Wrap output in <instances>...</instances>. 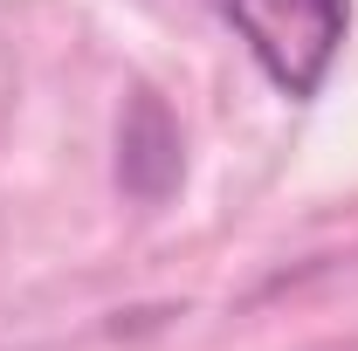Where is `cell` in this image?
Instances as JSON below:
<instances>
[{
  "instance_id": "6da1fadb",
  "label": "cell",
  "mask_w": 358,
  "mask_h": 351,
  "mask_svg": "<svg viewBox=\"0 0 358 351\" xmlns=\"http://www.w3.org/2000/svg\"><path fill=\"white\" fill-rule=\"evenodd\" d=\"M221 7L248 55L262 62V76L296 103L324 89L352 28V0H221Z\"/></svg>"
},
{
  "instance_id": "7a4b0ae2",
  "label": "cell",
  "mask_w": 358,
  "mask_h": 351,
  "mask_svg": "<svg viewBox=\"0 0 358 351\" xmlns=\"http://www.w3.org/2000/svg\"><path fill=\"white\" fill-rule=\"evenodd\" d=\"M124 186H131L138 200H166L179 186V124L173 110L152 96V89H138L131 96V117H124Z\"/></svg>"
}]
</instances>
